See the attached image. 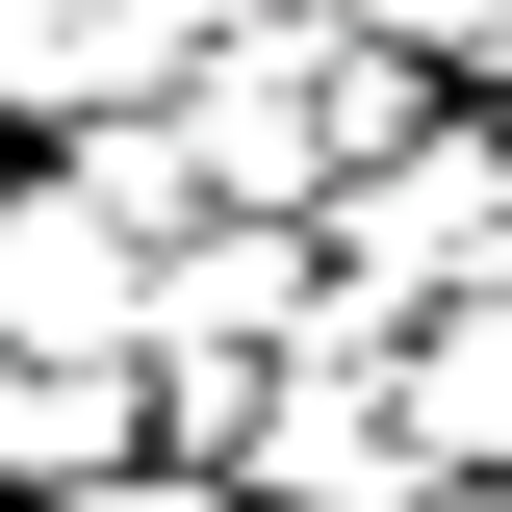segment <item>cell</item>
I'll list each match as a JSON object with an SVG mask.
<instances>
[{
    "mask_svg": "<svg viewBox=\"0 0 512 512\" xmlns=\"http://www.w3.org/2000/svg\"><path fill=\"white\" fill-rule=\"evenodd\" d=\"M333 512H512L487 461H384V487H333Z\"/></svg>",
    "mask_w": 512,
    "mask_h": 512,
    "instance_id": "7",
    "label": "cell"
},
{
    "mask_svg": "<svg viewBox=\"0 0 512 512\" xmlns=\"http://www.w3.org/2000/svg\"><path fill=\"white\" fill-rule=\"evenodd\" d=\"M359 26H384V52H410V77H461V52H487V26H512V0H359Z\"/></svg>",
    "mask_w": 512,
    "mask_h": 512,
    "instance_id": "6",
    "label": "cell"
},
{
    "mask_svg": "<svg viewBox=\"0 0 512 512\" xmlns=\"http://www.w3.org/2000/svg\"><path fill=\"white\" fill-rule=\"evenodd\" d=\"M128 282H154V231L77 180H0V359H128Z\"/></svg>",
    "mask_w": 512,
    "mask_h": 512,
    "instance_id": "3",
    "label": "cell"
},
{
    "mask_svg": "<svg viewBox=\"0 0 512 512\" xmlns=\"http://www.w3.org/2000/svg\"><path fill=\"white\" fill-rule=\"evenodd\" d=\"M308 256H333V308H384V333L461 308V282H512V128H436V103H410L359 180L308 205Z\"/></svg>",
    "mask_w": 512,
    "mask_h": 512,
    "instance_id": "2",
    "label": "cell"
},
{
    "mask_svg": "<svg viewBox=\"0 0 512 512\" xmlns=\"http://www.w3.org/2000/svg\"><path fill=\"white\" fill-rule=\"evenodd\" d=\"M410 103H436V77L384 52L359 0H256V26H180V77H154V128H180V180H205V205H333V180H359Z\"/></svg>",
    "mask_w": 512,
    "mask_h": 512,
    "instance_id": "1",
    "label": "cell"
},
{
    "mask_svg": "<svg viewBox=\"0 0 512 512\" xmlns=\"http://www.w3.org/2000/svg\"><path fill=\"white\" fill-rule=\"evenodd\" d=\"M154 77H180V0H0V103H154Z\"/></svg>",
    "mask_w": 512,
    "mask_h": 512,
    "instance_id": "4",
    "label": "cell"
},
{
    "mask_svg": "<svg viewBox=\"0 0 512 512\" xmlns=\"http://www.w3.org/2000/svg\"><path fill=\"white\" fill-rule=\"evenodd\" d=\"M128 436H154V384H128V359H0V512H52V487H103Z\"/></svg>",
    "mask_w": 512,
    "mask_h": 512,
    "instance_id": "5",
    "label": "cell"
},
{
    "mask_svg": "<svg viewBox=\"0 0 512 512\" xmlns=\"http://www.w3.org/2000/svg\"><path fill=\"white\" fill-rule=\"evenodd\" d=\"M180 26H256V0H180Z\"/></svg>",
    "mask_w": 512,
    "mask_h": 512,
    "instance_id": "8",
    "label": "cell"
}]
</instances>
